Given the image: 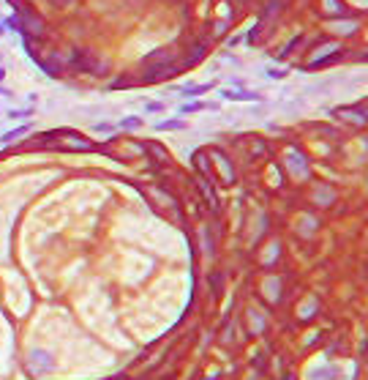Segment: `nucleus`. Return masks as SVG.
I'll return each instance as SVG.
<instances>
[{"instance_id": "f257e3e1", "label": "nucleus", "mask_w": 368, "mask_h": 380, "mask_svg": "<svg viewBox=\"0 0 368 380\" xmlns=\"http://www.w3.org/2000/svg\"><path fill=\"white\" fill-rule=\"evenodd\" d=\"M38 143H47V145H58V148H68V151H85L90 148V143L85 137L74 134V131H58V134H49V137H38Z\"/></svg>"}, {"instance_id": "f03ea898", "label": "nucleus", "mask_w": 368, "mask_h": 380, "mask_svg": "<svg viewBox=\"0 0 368 380\" xmlns=\"http://www.w3.org/2000/svg\"><path fill=\"white\" fill-rule=\"evenodd\" d=\"M22 22L28 25V30H33V33H44V22H38V17H33V14H28Z\"/></svg>"}, {"instance_id": "7ed1b4c3", "label": "nucleus", "mask_w": 368, "mask_h": 380, "mask_svg": "<svg viewBox=\"0 0 368 380\" xmlns=\"http://www.w3.org/2000/svg\"><path fill=\"white\" fill-rule=\"evenodd\" d=\"M55 6H66V3H74V0H52Z\"/></svg>"}]
</instances>
